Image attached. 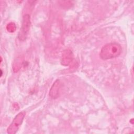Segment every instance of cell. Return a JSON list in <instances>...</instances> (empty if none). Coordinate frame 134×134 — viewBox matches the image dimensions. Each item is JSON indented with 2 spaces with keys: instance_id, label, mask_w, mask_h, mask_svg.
Instances as JSON below:
<instances>
[{
  "instance_id": "6da1fadb",
  "label": "cell",
  "mask_w": 134,
  "mask_h": 134,
  "mask_svg": "<svg viewBox=\"0 0 134 134\" xmlns=\"http://www.w3.org/2000/svg\"><path fill=\"white\" fill-rule=\"evenodd\" d=\"M122 51L121 46L116 42L105 44L100 52V57L103 60H108L118 57Z\"/></svg>"
},
{
  "instance_id": "7a4b0ae2",
  "label": "cell",
  "mask_w": 134,
  "mask_h": 134,
  "mask_svg": "<svg viewBox=\"0 0 134 134\" xmlns=\"http://www.w3.org/2000/svg\"><path fill=\"white\" fill-rule=\"evenodd\" d=\"M25 116V113L24 111L20 112L18 113L14 118L13 121L10 124L9 126L7 129V132L9 134H14L15 133L20 126L21 125L24 118Z\"/></svg>"
},
{
  "instance_id": "3957f363",
  "label": "cell",
  "mask_w": 134,
  "mask_h": 134,
  "mask_svg": "<svg viewBox=\"0 0 134 134\" xmlns=\"http://www.w3.org/2000/svg\"><path fill=\"white\" fill-rule=\"evenodd\" d=\"M30 26V18L28 14H25L23 16L22 25L18 34V38L20 40H25L27 37Z\"/></svg>"
},
{
  "instance_id": "277c9868",
  "label": "cell",
  "mask_w": 134,
  "mask_h": 134,
  "mask_svg": "<svg viewBox=\"0 0 134 134\" xmlns=\"http://www.w3.org/2000/svg\"><path fill=\"white\" fill-rule=\"evenodd\" d=\"M73 58V55L71 51L65 50L63 51L62 55L61 63L64 65H68L71 63Z\"/></svg>"
},
{
  "instance_id": "5b68a950",
  "label": "cell",
  "mask_w": 134,
  "mask_h": 134,
  "mask_svg": "<svg viewBox=\"0 0 134 134\" xmlns=\"http://www.w3.org/2000/svg\"><path fill=\"white\" fill-rule=\"evenodd\" d=\"M60 87V81L59 80H56L53 84L50 90L49 95L52 98H56L59 96V92Z\"/></svg>"
},
{
  "instance_id": "8992f818",
  "label": "cell",
  "mask_w": 134,
  "mask_h": 134,
  "mask_svg": "<svg viewBox=\"0 0 134 134\" xmlns=\"http://www.w3.org/2000/svg\"><path fill=\"white\" fill-rule=\"evenodd\" d=\"M16 28V25L14 23H10L8 24H7V26H6V29L7 30V31L9 32H13L15 31Z\"/></svg>"
}]
</instances>
